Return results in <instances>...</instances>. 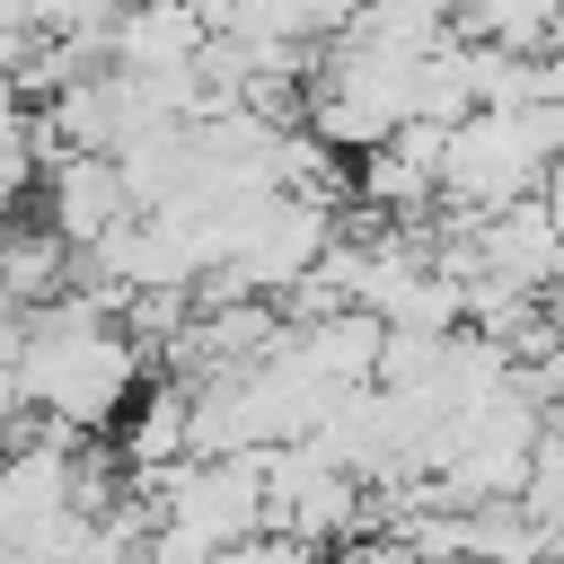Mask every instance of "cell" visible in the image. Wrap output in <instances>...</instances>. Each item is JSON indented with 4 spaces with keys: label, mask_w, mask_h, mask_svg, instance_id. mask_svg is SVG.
Returning <instances> with one entry per match:
<instances>
[{
    "label": "cell",
    "mask_w": 564,
    "mask_h": 564,
    "mask_svg": "<svg viewBox=\"0 0 564 564\" xmlns=\"http://www.w3.org/2000/svg\"><path fill=\"white\" fill-rule=\"evenodd\" d=\"M194 53H203V26H194L185 0H115V18H106V70L159 79V70H194Z\"/></svg>",
    "instance_id": "cell-6"
},
{
    "label": "cell",
    "mask_w": 564,
    "mask_h": 564,
    "mask_svg": "<svg viewBox=\"0 0 564 564\" xmlns=\"http://www.w3.org/2000/svg\"><path fill=\"white\" fill-rule=\"evenodd\" d=\"M132 220V194H123V167L115 159H97V150H53V167H44V229L70 247V256H88L106 229H123Z\"/></svg>",
    "instance_id": "cell-5"
},
{
    "label": "cell",
    "mask_w": 564,
    "mask_h": 564,
    "mask_svg": "<svg viewBox=\"0 0 564 564\" xmlns=\"http://www.w3.org/2000/svg\"><path fill=\"white\" fill-rule=\"evenodd\" d=\"M441 141H449V123H397L379 150H361V194L379 212L423 220V203L441 194Z\"/></svg>",
    "instance_id": "cell-7"
},
{
    "label": "cell",
    "mask_w": 564,
    "mask_h": 564,
    "mask_svg": "<svg viewBox=\"0 0 564 564\" xmlns=\"http://www.w3.org/2000/svg\"><path fill=\"white\" fill-rule=\"evenodd\" d=\"M538 203H546V212H555V229H564V159L546 167V185H538Z\"/></svg>",
    "instance_id": "cell-9"
},
{
    "label": "cell",
    "mask_w": 564,
    "mask_h": 564,
    "mask_svg": "<svg viewBox=\"0 0 564 564\" xmlns=\"http://www.w3.org/2000/svg\"><path fill=\"white\" fill-rule=\"evenodd\" d=\"M546 185V167L529 159V141H520V123L511 115H467V123H449V141H441V212H458V220H485V212H502V203H520V194H538Z\"/></svg>",
    "instance_id": "cell-2"
},
{
    "label": "cell",
    "mask_w": 564,
    "mask_h": 564,
    "mask_svg": "<svg viewBox=\"0 0 564 564\" xmlns=\"http://www.w3.org/2000/svg\"><path fill=\"white\" fill-rule=\"evenodd\" d=\"M185 414H194V397H185L176 379H150V388H141V405L123 414V458H132L141 476L176 467V458H185Z\"/></svg>",
    "instance_id": "cell-8"
},
{
    "label": "cell",
    "mask_w": 564,
    "mask_h": 564,
    "mask_svg": "<svg viewBox=\"0 0 564 564\" xmlns=\"http://www.w3.org/2000/svg\"><path fill=\"white\" fill-rule=\"evenodd\" d=\"M326 247H335V203H317V194H264L256 220H247V238H238V256L220 273L247 300H282Z\"/></svg>",
    "instance_id": "cell-3"
},
{
    "label": "cell",
    "mask_w": 564,
    "mask_h": 564,
    "mask_svg": "<svg viewBox=\"0 0 564 564\" xmlns=\"http://www.w3.org/2000/svg\"><path fill=\"white\" fill-rule=\"evenodd\" d=\"M555 264H564V229H555V212H546L538 194H520V203L467 220V273H476V282H502V291L546 300Z\"/></svg>",
    "instance_id": "cell-4"
},
{
    "label": "cell",
    "mask_w": 564,
    "mask_h": 564,
    "mask_svg": "<svg viewBox=\"0 0 564 564\" xmlns=\"http://www.w3.org/2000/svg\"><path fill=\"white\" fill-rule=\"evenodd\" d=\"M141 388V344L115 326V308L97 291H62L44 308H26V352H18V397L26 414L88 432L115 423Z\"/></svg>",
    "instance_id": "cell-1"
}]
</instances>
